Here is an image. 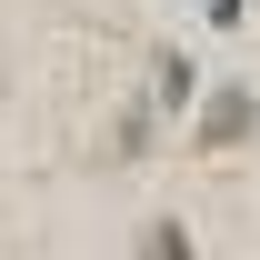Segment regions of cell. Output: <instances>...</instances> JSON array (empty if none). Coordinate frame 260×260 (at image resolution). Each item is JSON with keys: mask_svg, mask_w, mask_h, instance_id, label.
<instances>
[{"mask_svg": "<svg viewBox=\"0 0 260 260\" xmlns=\"http://www.w3.org/2000/svg\"><path fill=\"white\" fill-rule=\"evenodd\" d=\"M240 130H250V90H220L210 110H200V150H230Z\"/></svg>", "mask_w": 260, "mask_h": 260, "instance_id": "obj_1", "label": "cell"}, {"mask_svg": "<svg viewBox=\"0 0 260 260\" xmlns=\"http://www.w3.org/2000/svg\"><path fill=\"white\" fill-rule=\"evenodd\" d=\"M150 260H190V240H180V220H160V230H150Z\"/></svg>", "mask_w": 260, "mask_h": 260, "instance_id": "obj_2", "label": "cell"}]
</instances>
